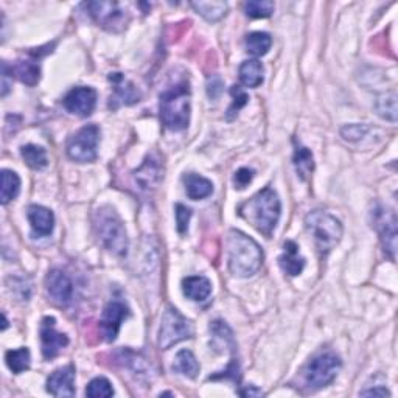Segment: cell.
<instances>
[{"label":"cell","mask_w":398,"mask_h":398,"mask_svg":"<svg viewBox=\"0 0 398 398\" xmlns=\"http://www.w3.org/2000/svg\"><path fill=\"white\" fill-rule=\"evenodd\" d=\"M92 19L95 21L101 28L107 31H122L128 23V13L117 2H89L86 4Z\"/></svg>","instance_id":"obj_10"},{"label":"cell","mask_w":398,"mask_h":398,"mask_svg":"<svg viewBox=\"0 0 398 398\" xmlns=\"http://www.w3.org/2000/svg\"><path fill=\"white\" fill-rule=\"evenodd\" d=\"M100 139V129L97 124H88L67 140V156L75 162H93L97 159V145Z\"/></svg>","instance_id":"obj_8"},{"label":"cell","mask_w":398,"mask_h":398,"mask_svg":"<svg viewBox=\"0 0 398 398\" xmlns=\"http://www.w3.org/2000/svg\"><path fill=\"white\" fill-rule=\"evenodd\" d=\"M240 81L243 83L246 88H259L263 83V66L260 61L257 59H247L238 69Z\"/></svg>","instance_id":"obj_22"},{"label":"cell","mask_w":398,"mask_h":398,"mask_svg":"<svg viewBox=\"0 0 398 398\" xmlns=\"http://www.w3.org/2000/svg\"><path fill=\"white\" fill-rule=\"evenodd\" d=\"M21 154L27 165L33 170H42L47 167V163H49V159H47V151L42 146L25 145L21 148Z\"/></svg>","instance_id":"obj_29"},{"label":"cell","mask_w":398,"mask_h":398,"mask_svg":"<svg viewBox=\"0 0 398 398\" xmlns=\"http://www.w3.org/2000/svg\"><path fill=\"white\" fill-rule=\"evenodd\" d=\"M279 263L283 272L291 277L302 274L305 268V259L299 254V246L294 241H286L283 245V255L279 259Z\"/></svg>","instance_id":"obj_19"},{"label":"cell","mask_w":398,"mask_h":398,"mask_svg":"<svg viewBox=\"0 0 398 398\" xmlns=\"http://www.w3.org/2000/svg\"><path fill=\"white\" fill-rule=\"evenodd\" d=\"M194 11L201 14L209 22H216L223 19L228 13V4L221 0H212V2H192Z\"/></svg>","instance_id":"obj_24"},{"label":"cell","mask_w":398,"mask_h":398,"mask_svg":"<svg viewBox=\"0 0 398 398\" xmlns=\"http://www.w3.org/2000/svg\"><path fill=\"white\" fill-rule=\"evenodd\" d=\"M361 395L363 397H391V392H389L385 386H378L373 389H368V391H363Z\"/></svg>","instance_id":"obj_39"},{"label":"cell","mask_w":398,"mask_h":398,"mask_svg":"<svg viewBox=\"0 0 398 398\" xmlns=\"http://www.w3.org/2000/svg\"><path fill=\"white\" fill-rule=\"evenodd\" d=\"M86 395L90 397V398H109L114 395V389L111 381L103 378V377H98V378H93L90 383L86 387Z\"/></svg>","instance_id":"obj_33"},{"label":"cell","mask_w":398,"mask_h":398,"mask_svg":"<svg viewBox=\"0 0 398 398\" xmlns=\"http://www.w3.org/2000/svg\"><path fill=\"white\" fill-rule=\"evenodd\" d=\"M62 105L67 109L70 114L88 117L93 112V109L97 106V90L92 88H74L62 100Z\"/></svg>","instance_id":"obj_13"},{"label":"cell","mask_w":398,"mask_h":398,"mask_svg":"<svg viewBox=\"0 0 398 398\" xmlns=\"http://www.w3.org/2000/svg\"><path fill=\"white\" fill-rule=\"evenodd\" d=\"M193 333V324L189 319L184 317L176 308H167L160 321L158 344L162 350H168L177 342L192 338Z\"/></svg>","instance_id":"obj_7"},{"label":"cell","mask_w":398,"mask_h":398,"mask_svg":"<svg viewBox=\"0 0 398 398\" xmlns=\"http://www.w3.org/2000/svg\"><path fill=\"white\" fill-rule=\"evenodd\" d=\"M228 264L235 277H251L260 269L263 251L255 240L246 233L232 229L228 235Z\"/></svg>","instance_id":"obj_2"},{"label":"cell","mask_w":398,"mask_h":398,"mask_svg":"<svg viewBox=\"0 0 398 398\" xmlns=\"http://www.w3.org/2000/svg\"><path fill=\"white\" fill-rule=\"evenodd\" d=\"M93 230H95L100 243L109 252L117 257L127 255L129 246L127 229H124L122 218L112 207H100L93 213Z\"/></svg>","instance_id":"obj_3"},{"label":"cell","mask_w":398,"mask_h":398,"mask_svg":"<svg viewBox=\"0 0 398 398\" xmlns=\"http://www.w3.org/2000/svg\"><path fill=\"white\" fill-rule=\"evenodd\" d=\"M341 368L342 363L339 356L332 352L319 353L315 358H311V361H308V364L303 368L302 380L310 391H317V389H322L333 383Z\"/></svg>","instance_id":"obj_6"},{"label":"cell","mask_w":398,"mask_h":398,"mask_svg":"<svg viewBox=\"0 0 398 398\" xmlns=\"http://www.w3.org/2000/svg\"><path fill=\"white\" fill-rule=\"evenodd\" d=\"M45 290L53 303L59 307H66L74 298V283L66 272L59 269H52L45 277Z\"/></svg>","instance_id":"obj_11"},{"label":"cell","mask_w":398,"mask_h":398,"mask_svg":"<svg viewBox=\"0 0 398 398\" xmlns=\"http://www.w3.org/2000/svg\"><path fill=\"white\" fill-rule=\"evenodd\" d=\"M372 228H375L380 233L381 245L385 252L392 262L397 255V216L394 210L383 204H377L370 212Z\"/></svg>","instance_id":"obj_9"},{"label":"cell","mask_w":398,"mask_h":398,"mask_svg":"<svg viewBox=\"0 0 398 398\" xmlns=\"http://www.w3.org/2000/svg\"><path fill=\"white\" fill-rule=\"evenodd\" d=\"M129 316V310L122 302H111L107 303L106 308L103 310V315H101V333L107 342H112L117 334L120 332L122 322Z\"/></svg>","instance_id":"obj_14"},{"label":"cell","mask_w":398,"mask_h":398,"mask_svg":"<svg viewBox=\"0 0 398 398\" xmlns=\"http://www.w3.org/2000/svg\"><path fill=\"white\" fill-rule=\"evenodd\" d=\"M377 112L383 119L395 123L397 122V93L395 92H386L383 95H380L377 100Z\"/></svg>","instance_id":"obj_31"},{"label":"cell","mask_w":398,"mask_h":398,"mask_svg":"<svg viewBox=\"0 0 398 398\" xmlns=\"http://www.w3.org/2000/svg\"><path fill=\"white\" fill-rule=\"evenodd\" d=\"M109 81L114 86V97H111L109 107L117 109L120 105H134L140 101V92L122 74H111Z\"/></svg>","instance_id":"obj_16"},{"label":"cell","mask_w":398,"mask_h":398,"mask_svg":"<svg viewBox=\"0 0 398 398\" xmlns=\"http://www.w3.org/2000/svg\"><path fill=\"white\" fill-rule=\"evenodd\" d=\"M5 361H6L8 369H10L13 373L25 372L30 369V363H31L30 350L27 347L8 350V352L5 353Z\"/></svg>","instance_id":"obj_25"},{"label":"cell","mask_w":398,"mask_h":398,"mask_svg":"<svg viewBox=\"0 0 398 398\" xmlns=\"http://www.w3.org/2000/svg\"><path fill=\"white\" fill-rule=\"evenodd\" d=\"M230 95L233 98L230 107L228 109V120L235 119L238 111L241 107H245L249 101V95L247 93L240 88V86H232L230 88Z\"/></svg>","instance_id":"obj_34"},{"label":"cell","mask_w":398,"mask_h":398,"mask_svg":"<svg viewBox=\"0 0 398 398\" xmlns=\"http://www.w3.org/2000/svg\"><path fill=\"white\" fill-rule=\"evenodd\" d=\"M47 392L53 397H74L75 395V368L64 365L54 370L47 378Z\"/></svg>","instance_id":"obj_15"},{"label":"cell","mask_w":398,"mask_h":398,"mask_svg":"<svg viewBox=\"0 0 398 398\" xmlns=\"http://www.w3.org/2000/svg\"><path fill=\"white\" fill-rule=\"evenodd\" d=\"M21 192V177L11 170H2V204L6 206Z\"/></svg>","instance_id":"obj_30"},{"label":"cell","mask_w":398,"mask_h":398,"mask_svg":"<svg viewBox=\"0 0 398 398\" xmlns=\"http://www.w3.org/2000/svg\"><path fill=\"white\" fill-rule=\"evenodd\" d=\"M369 129L370 128L368 124H358V123L346 124V127L341 128V136L344 137V140H347V142H360L361 139L368 136Z\"/></svg>","instance_id":"obj_35"},{"label":"cell","mask_w":398,"mask_h":398,"mask_svg":"<svg viewBox=\"0 0 398 398\" xmlns=\"http://www.w3.org/2000/svg\"><path fill=\"white\" fill-rule=\"evenodd\" d=\"M192 218V210L185 207L184 204H176V224H177V232L184 235L189 230V223Z\"/></svg>","instance_id":"obj_36"},{"label":"cell","mask_w":398,"mask_h":398,"mask_svg":"<svg viewBox=\"0 0 398 398\" xmlns=\"http://www.w3.org/2000/svg\"><path fill=\"white\" fill-rule=\"evenodd\" d=\"M184 184H185V193L187 197L193 201H199L209 198L213 193V184L209 179L202 177L199 175L190 173L184 176Z\"/></svg>","instance_id":"obj_21"},{"label":"cell","mask_w":398,"mask_h":398,"mask_svg":"<svg viewBox=\"0 0 398 398\" xmlns=\"http://www.w3.org/2000/svg\"><path fill=\"white\" fill-rule=\"evenodd\" d=\"M182 291L185 298L194 302H204L212 294V283L202 276H190L182 280Z\"/></svg>","instance_id":"obj_20"},{"label":"cell","mask_w":398,"mask_h":398,"mask_svg":"<svg viewBox=\"0 0 398 398\" xmlns=\"http://www.w3.org/2000/svg\"><path fill=\"white\" fill-rule=\"evenodd\" d=\"M160 120L171 131H182L190 123V88L182 81L160 93Z\"/></svg>","instance_id":"obj_4"},{"label":"cell","mask_w":398,"mask_h":398,"mask_svg":"<svg viewBox=\"0 0 398 398\" xmlns=\"http://www.w3.org/2000/svg\"><path fill=\"white\" fill-rule=\"evenodd\" d=\"M252 179H254V170L240 168L235 173V176H233V184H235V189L243 190L252 182Z\"/></svg>","instance_id":"obj_37"},{"label":"cell","mask_w":398,"mask_h":398,"mask_svg":"<svg viewBox=\"0 0 398 398\" xmlns=\"http://www.w3.org/2000/svg\"><path fill=\"white\" fill-rule=\"evenodd\" d=\"M245 13L252 19H264L274 13V2L271 0H252L245 4Z\"/></svg>","instance_id":"obj_32"},{"label":"cell","mask_w":398,"mask_h":398,"mask_svg":"<svg viewBox=\"0 0 398 398\" xmlns=\"http://www.w3.org/2000/svg\"><path fill=\"white\" fill-rule=\"evenodd\" d=\"M282 204L279 194L267 187L238 207V213L267 237H271L280 220Z\"/></svg>","instance_id":"obj_1"},{"label":"cell","mask_w":398,"mask_h":398,"mask_svg":"<svg viewBox=\"0 0 398 398\" xmlns=\"http://www.w3.org/2000/svg\"><path fill=\"white\" fill-rule=\"evenodd\" d=\"M272 45V37L264 31H254L246 36V49L254 57L267 54Z\"/></svg>","instance_id":"obj_27"},{"label":"cell","mask_w":398,"mask_h":398,"mask_svg":"<svg viewBox=\"0 0 398 398\" xmlns=\"http://www.w3.org/2000/svg\"><path fill=\"white\" fill-rule=\"evenodd\" d=\"M221 92H223V81H221V78H218V76H213V78H210L209 83H207V93H209V97L210 98H218L221 95Z\"/></svg>","instance_id":"obj_38"},{"label":"cell","mask_w":398,"mask_h":398,"mask_svg":"<svg viewBox=\"0 0 398 398\" xmlns=\"http://www.w3.org/2000/svg\"><path fill=\"white\" fill-rule=\"evenodd\" d=\"M54 317H44L41 322V329H39V334H41V346H42V355L45 360H53L57 358L62 349L69 346V338L64 333H59L54 329Z\"/></svg>","instance_id":"obj_12"},{"label":"cell","mask_w":398,"mask_h":398,"mask_svg":"<svg viewBox=\"0 0 398 398\" xmlns=\"http://www.w3.org/2000/svg\"><path fill=\"white\" fill-rule=\"evenodd\" d=\"M13 74L27 86H35L39 81V76H41V69L33 61H21L11 67V75Z\"/></svg>","instance_id":"obj_26"},{"label":"cell","mask_w":398,"mask_h":398,"mask_svg":"<svg viewBox=\"0 0 398 398\" xmlns=\"http://www.w3.org/2000/svg\"><path fill=\"white\" fill-rule=\"evenodd\" d=\"M173 372L181 373V375L187 378H197L199 373V363L190 350H181L176 355V360L173 364Z\"/></svg>","instance_id":"obj_23"},{"label":"cell","mask_w":398,"mask_h":398,"mask_svg":"<svg viewBox=\"0 0 398 398\" xmlns=\"http://www.w3.org/2000/svg\"><path fill=\"white\" fill-rule=\"evenodd\" d=\"M305 228L322 255L329 254L342 238L341 221L322 210H313L305 216Z\"/></svg>","instance_id":"obj_5"},{"label":"cell","mask_w":398,"mask_h":398,"mask_svg":"<svg viewBox=\"0 0 398 398\" xmlns=\"http://www.w3.org/2000/svg\"><path fill=\"white\" fill-rule=\"evenodd\" d=\"M27 218L35 237H49L54 228V215L52 210L42 206H30Z\"/></svg>","instance_id":"obj_17"},{"label":"cell","mask_w":398,"mask_h":398,"mask_svg":"<svg viewBox=\"0 0 398 398\" xmlns=\"http://www.w3.org/2000/svg\"><path fill=\"white\" fill-rule=\"evenodd\" d=\"M163 179V167L160 165L159 160H154L151 156H148L144 165L136 171V181L139 185L145 190L156 189Z\"/></svg>","instance_id":"obj_18"},{"label":"cell","mask_w":398,"mask_h":398,"mask_svg":"<svg viewBox=\"0 0 398 398\" xmlns=\"http://www.w3.org/2000/svg\"><path fill=\"white\" fill-rule=\"evenodd\" d=\"M294 167L298 170V175L300 176V179H307L315 170V159L313 154L305 146H295L294 150Z\"/></svg>","instance_id":"obj_28"},{"label":"cell","mask_w":398,"mask_h":398,"mask_svg":"<svg viewBox=\"0 0 398 398\" xmlns=\"http://www.w3.org/2000/svg\"><path fill=\"white\" fill-rule=\"evenodd\" d=\"M240 395H243V397H262L263 392L260 391V389H257L255 386H251V387L243 389V391H240Z\"/></svg>","instance_id":"obj_40"}]
</instances>
